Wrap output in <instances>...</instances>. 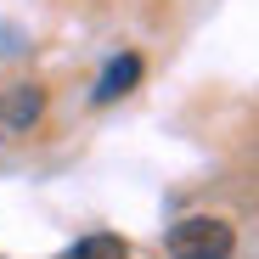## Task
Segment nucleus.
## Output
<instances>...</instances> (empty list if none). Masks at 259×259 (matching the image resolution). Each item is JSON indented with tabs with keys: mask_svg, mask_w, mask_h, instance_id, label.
<instances>
[{
	"mask_svg": "<svg viewBox=\"0 0 259 259\" xmlns=\"http://www.w3.org/2000/svg\"><path fill=\"white\" fill-rule=\"evenodd\" d=\"M169 253L175 259H226L231 253V226L214 220V214H186V220L169 226Z\"/></svg>",
	"mask_w": 259,
	"mask_h": 259,
	"instance_id": "1",
	"label": "nucleus"
},
{
	"mask_svg": "<svg viewBox=\"0 0 259 259\" xmlns=\"http://www.w3.org/2000/svg\"><path fill=\"white\" fill-rule=\"evenodd\" d=\"M39 113H46V91H39V84H12V91L0 96V124L6 130H34Z\"/></svg>",
	"mask_w": 259,
	"mask_h": 259,
	"instance_id": "2",
	"label": "nucleus"
},
{
	"mask_svg": "<svg viewBox=\"0 0 259 259\" xmlns=\"http://www.w3.org/2000/svg\"><path fill=\"white\" fill-rule=\"evenodd\" d=\"M136 79H141V57H113L102 68V79H96V102H118Z\"/></svg>",
	"mask_w": 259,
	"mask_h": 259,
	"instance_id": "3",
	"label": "nucleus"
},
{
	"mask_svg": "<svg viewBox=\"0 0 259 259\" xmlns=\"http://www.w3.org/2000/svg\"><path fill=\"white\" fill-rule=\"evenodd\" d=\"M62 259H130V248H124V237H113V231H96V237H79Z\"/></svg>",
	"mask_w": 259,
	"mask_h": 259,
	"instance_id": "4",
	"label": "nucleus"
}]
</instances>
